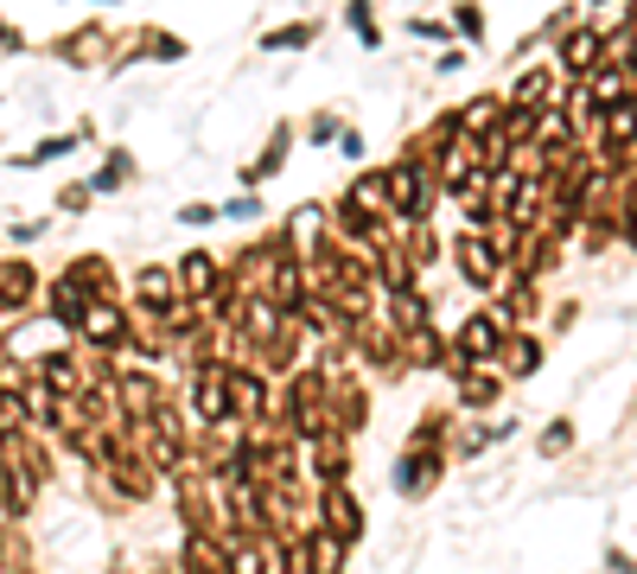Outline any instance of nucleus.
Wrapping results in <instances>:
<instances>
[{"mask_svg":"<svg viewBox=\"0 0 637 574\" xmlns=\"http://www.w3.org/2000/svg\"><path fill=\"white\" fill-rule=\"evenodd\" d=\"M440 179H434V160L414 148H402L396 160H389V224L396 230H409V224H427L434 211H440Z\"/></svg>","mask_w":637,"mask_h":574,"instance_id":"nucleus-1","label":"nucleus"},{"mask_svg":"<svg viewBox=\"0 0 637 574\" xmlns=\"http://www.w3.org/2000/svg\"><path fill=\"white\" fill-rule=\"evenodd\" d=\"M274 396H281V383L256 371V364H229V421L236 427H268L274 421Z\"/></svg>","mask_w":637,"mask_h":574,"instance_id":"nucleus-2","label":"nucleus"},{"mask_svg":"<svg viewBox=\"0 0 637 574\" xmlns=\"http://www.w3.org/2000/svg\"><path fill=\"white\" fill-rule=\"evenodd\" d=\"M452 268H459V281H465V288H479L485 301L504 288V274H510V268L497 262V249H491L485 230H459V236H452Z\"/></svg>","mask_w":637,"mask_h":574,"instance_id":"nucleus-3","label":"nucleus"},{"mask_svg":"<svg viewBox=\"0 0 637 574\" xmlns=\"http://www.w3.org/2000/svg\"><path fill=\"white\" fill-rule=\"evenodd\" d=\"M376 319H382L389 332H402V339L427 332V326H434V288H427V281H409V288H382V294H376Z\"/></svg>","mask_w":637,"mask_h":574,"instance_id":"nucleus-4","label":"nucleus"},{"mask_svg":"<svg viewBox=\"0 0 637 574\" xmlns=\"http://www.w3.org/2000/svg\"><path fill=\"white\" fill-rule=\"evenodd\" d=\"M76 339L90 344V351H103V358H121V351H134V319H128L121 301H90Z\"/></svg>","mask_w":637,"mask_h":574,"instance_id":"nucleus-5","label":"nucleus"},{"mask_svg":"<svg viewBox=\"0 0 637 574\" xmlns=\"http://www.w3.org/2000/svg\"><path fill=\"white\" fill-rule=\"evenodd\" d=\"M312 524L332 530L338 542H364V504L351 492V479L344 485H312Z\"/></svg>","mask_w":637,"mask_h":574,"instance_id":"nucleus-6","label":"nucleus"},{"mask_svg":"<svg viewBox=\"0 0 637 574\" xmlns=\"http://www.w3.org/2000/svg\"><path fill=\"white\" fill-rule=\"evenodd\" d=\"M605 65V26H593V20H574L562 38H555V71L574 83V77H593Z\"/></svg>","mask_w":637,"mask_h":574,"instance_id":"nucleus-7","label":"nucleus"},{"mask_svg":"<svg viewBox=\"0 0 637 574\" xmlns=\"http://www.w3.org/2000/svg\"><path fill=\"white\" fill-rule=\"evenodd\" d=\"M281 243L294 249V256H319L326 243H338L332 236V204H319V198H306V204H294L287 218H281Z\"/></svg>","mask_w":637,"mask_h":574,"instance_id":"nucleus-8","label":"nucleus"},{"mask_svg":"<svg viewBox=\"0 0 637 574\" xmlns=\"http://www.w3.org/2000/svg\"><path fill=\"white\" fill-rule=\"evenodd\" d=\"M562 96H567V77L555 65H523V71L504 83V103L510 109H555Z\"/></svg>","mask_w":637,"mask_h":574,"instance_id":"nucleus-9","label":"nucleus"},{"mask_svg":"<svg viewBox=\"0 0 637 574\" xmlns=\"http://www.w3.org/2000/svg\"><path fill=\"white\" fill-rule=\"evenodd\" d=\"M504 332H510V326H504V313L485 301V306H472V313L459 319L452 344L465 351V364H491V358H497V344H504Z\"/></svg>","mask_w":637,"mask_h":574,"instance_id":"nucleus-10","label":"nucleus"},{"mask_svg":"<svg viewBox=\"0 0 637 574\" xmlns=\"http://www.w3.org/2000/svg\"><path fill=\"white\" fill-rule=\"evenodd\" d=\"M134 306L148 313L153 326H166V319L186 306V294H179V274H173L166 262H148L141 274H134Z\"/></svg>","mask_w":637,"mask_h":574,"instance_id":"nucleus-11","label":"nucleus"},{"mask_svg":"<svg viewBox=\"0 0 637 574\" xmlns=\"http://www.w3.org/2000/svg\"><path fill=\"white\" fill-rule=\"evenodd\" d=\"M396 492L402 497H427L440 479H447V447H409V454L396 459Z\"/></svg>","mask_w":637,"mask_h":574,"instance_id":"nucleus-12","label":"nucleus"},{"mask_svg":"<svg viewBox=\"0 0 637 574\" xmlns=\"http://www.w3.org/2000/svg\"><path fill=\"white\" fill-rule=\"evenodd\" d=\"M173 274H179V294H186V301H198V306H204V301H211V294H217V288L229 281V268L217 262L211 249H186Z\"/></svg>","mask_w":637,"mask_h":574,"instance_id":"nucleus-13","label":"nucleus"},{"mask_svg":"<svg viewBox=\"0 0 637 574\" xmlns=\"http://www.w3.org/2000/svg\"><path fill=\"white\" fill-rule=\"evenodd\" d=\"M542 358H548V351H542V339H535L529 326H510L491 364L504 371V383H517V377H535V371H542Z\"/></svg>","mask_w":637,"mask_h":574,"instance_id":"nucleus-14","label":"nucleus"},{"mask_svg":"<svg viewBox=\"0 0 637 574\" xmlns=\"http://www.w3.org/2000/svg\"><path fill=\"white\" fill-rule=\"evenodd\" d=\"M306 472L312 485H344L351 479V434H326V441H306Z\"/></svg>","mask_w":637,"mask_h":574,"instance_id":"nucleus-15","label":"nucleus"},{"mask_svg":"<svg viewBox=\"0 0 637 574\" xmlns=\"http://www.w3.org/2000/svg\"><path fill=\"white\" fill-rule=\"evenodd\" d=\"M504 389H510V383H504L497 364H472V371H459V377H452L459 409H472V415H479V409H497V402H504Z\"/></svg>","mask_w":637,"mask_h":574,"instance_id":"nucleus-16","label":"nucleus"},{"mask_svg":"<svg viewBox=\"0 0 637 574\" xmlns=\"http://www.w3.org/2000/svg\"><path fill=\"white\" fill-rule=\"evenodd\" d=\"M344 555H351V542H338L332 530H319V524L300 530V574H344Z\"/></svg>","mask_w":637,"mask_h":574,"instance_id":"nucleus-17","label":"nucleus"},{"mask_svg":"<svg viewBox=\"0 0 637 574\" xmlns=\"http://www.w3.org/2000/svg\"><path fill=\"white\" fill-rule=\"evenodd\" d=\"M491 306L504 313V326H529V319L542 313V288H535L529 274H504V288L491 294Z\"/></svg>","mask_w":637,"mask_h":574,"instance_id":"nucleus-18","label":"nucleus"},{"mask_svg":"<svg viewBox=\"0 0 637 574\" xmlns=\"http://www.w3.org/2000/svg\"><path fill=\"white\" fill-rule=\"evenodd\" d=\"M370 421V389L357 377H332V427L338 434H357Z\"/></svg>","mask_w":637,"mask_h":574,"instance_id":"nucleus-19","label":"nucleus"},{"mask_svg":"<svg viewBox=\"0 0 637 574\" xmlns=\"http://www.w3.org/2000/svg\"><path fill=\"white\" fill-rule=\"evenodd\" d=\"M294 134H300V128H294V121H281V128L268 134L262 160H256V166H243V186H249V191H256V186H268V179H274L281 166H287V153H294Z\"/></svg>","mask_w":637,"mask_h":574,"instance_id":"nucleus-20","label":"nucleus"},{"mask_svg":"<svg viewBox=\"0 0 637 574\" xmlns=\"http://www.w3.org/2000/svg\"><path fill=\"white\" fill-rule=\"evenodd\" d=\"M33 377L45 383V389H58V396H71V389H83V364H76V351L64 344V351H45V358H33Z\"/></svg>","mask_w":637,"mask_h":574,"instance_id":"nucleus-21","label":"nucleus"},{"mask_svg":"<svg viewBox=\"0 0 637 574\" xmlns=\"http://www.w3.org/2000/svg\"><path fill=\"white\" fill-rule=\"evenodd\" d=\"M179 569H186V574H229L224 542H217V536H204V530H186V542H179Z\"/></svg>","mask_w":637,"mask_h":574,"instance_id":"nucleus-22","label":"nucleus"},{"mask_svg":"<svg viewBox=\"0 0 637 574\" xmlns=\"http://www.w3.org/2000/svg\"><path fill=\"white\" fill-rule=\"evenodd\" d=\"M38 288L45 281L33 274V262H0V313H26Z\"/></svg>","mask_w":637,"mask_h":574,"instance_id":"nucleus-23","label":"nucleus"},{"mask_svg":"<svg viewBox=\"0 0 637 574\" xmlns=\"http://www.w3.org/2000/svg\"><path fill=\"white\" fill-rule=\"evenodd\" d=\"M45 288H51V319H58L64 332H76V326H83V313H90V301H96V294H90V288H76L71 274H58V281H45Z\"/></svg>","mask_w":637,"mask_h":574,"instance_id":"nucleus-24","label":"nucleus"},{"mask_svg":"<svg viewBox=\"0 0 637 574\" xmlns=\"http://www.w3.org/2000/svg\"><path fill=\"white\" fill-rule=\"evenodd\" d=\"M504 121V90H485V96H465L459 103V128H465V141H479Z\"/></svg>","mask_w":637,"mask_h":574,"instance_id":"nucleus-25","label":"nucleus"},{"mask_svg":"<svg viewBox=\"0 0 637 574\" xmlns=\"http://www.w3.org/2000/svg\"><path fill=\"white\" fill-rule=\"evenodd\" d=\"M64 274H71L76 288H90L96 301H115V268H109V256H76Z\"/></svg>","mask_w":637,"mask_h":574,"instance_id":"nucleus-26","label":"nucleus"},{"mask_svg":"<svg viewBox=\"0 0 637 574\" xmlns=\"http://www.w3.org/2000/svg\"><path fill=\"white\" fill-rule=\"evenodd\" d=\"M0 574H33V542L20 530V517L0 524Z\"/></svg>","mask_w":637,"mask_h":574,"instance_id":"nucleus-27","label":"nucleus"},{"mask_svg":"<svg viewBox=\"0 0 637 574\" xmlns=\"http://www.w3.org/2000/svg\"><path fill=\"white\" fill-rule=\"evenodd\" d=\"M402 249L414 256L421 281H427V268L440 262V230H434V218H427V224H409V230H402Z\"/></svg>","mask_w":637,"mask_h":574,"instance_id":"nucleus-28","label":"nucleus"},{"mask_svg":"<svg viewBox=\"0 0 637 574\" xmlns=\"http://www.w3.org/2000/svg\"><path fill=\"white\" fill-rule=\"evenodd\" d=\"M580 83H587V90H593V103H618V96H632V71H625V65H600V71L593 77H580Z\"/></svg>","mask_w":637,"mask_h":574,"instance_id":"nucleus-29","label":"nucleus"},{"mask_svg":"<svg viewBox=\"0 0 637 574\" xmlns=\"http://www.w3.org/2000/svg\"><path fill=\"white\" fill-rule=\"evenodd\" d=\"M312 38H319V20H287V26L262 33V51H306Z\"/></svg>","mask_w":637,"mask_h":574,"instance_id":"nucleus-30","label":"nucleus"},{"mask_svg":"<svg viewBox=\"0 0 637 574\" xmlns=\"http://www.w3.org/2000/svg\"><path fill=\"white\" fill-rule=\"evenodd\" d=\"M344 26L357 33V45H364V51H376V45H382V26H376V0H344Z\"/></svg>","mask_w":637,"mask_h":574,"instance_id":"nucleus-31","label":"nucleus"},{"mask_svg":"<svg viewBox=\"0 0 637 574\" xmlns=\"http://www.w3.org/2000/svg\"><path fill=\"white\" fill-rule=\"evenodd\" d=\"M567 447H574V421H567V415H555L542 434H535V454H542V459H562Z\"/></svg>","mask_w":637,"mask_h":574,"instance_id":"nucleus-32","label":"nucleus"},{"mask_svg":"<svg viewBox=\"0 0 637 574\" xmlns=\"http://www.w3.org/2000/svg\"><path fill=\"white\" fill-rule=\"evenodd\" d=\"M452 38H472V45L485 38V7H479V0H459V7H452Z\"/></svg>","mask_w":637,"mask_h":574,"instance_id":"nucleus-33","label":"nucleus"},{"mask_svg":"<svg viewBox=\"0 0 637 574\" xmlns=\"http://www.w3.org/2000/svg\"><path fill=\"white\" fill-rule=\"evenodd\" d=\"M121 179H134V160H128V153L115 148L109 160H103V173H96L90 186H96V191H121Z\"/></svg>","mask_w":637,"mask_h":574,"instance_id":"nucleus-34","label":"nucleus"},{"mask_svg":"<svg viewBox=\"0 0 637 574\" xmlns=\"http://www.w3.org/2000/svg\"><path fill=\"white\" fill-rule=\"evenodd\" d=\"M217 211H224L229 224H256V218H262V198H256V191H236V198L217 204Z\"/></svg>","mask_w":637,"mask_h":574,"instance_id":"nucleus-35","label":"nucleus"},{"mask_svg":"<svg viewBox=\"0 0 637 574\" xmlns=\"http://www.w3.org/2000/svg\"><path fill=\"white\" fill-rule=\"evenodd\" d=\"M338 134H344V121H338V115H312V121H306V141H312V148H332Z\"/></svg>","mask_w":637,"mask_h":574,"instance_id":"nucleus-36","label":"nucleus"},{"mask_svg":"<svg viewBox=\"0 0 637 574\" xmlns=\"http://www.w3.org/2000/svg\"><path fill=\"white\" fill-rule=\"evenodd\" d=\"M90 198H96V186H90V179H76V186L58 191V211H90Z\"/></svg>","mask_w":637,"mask_h":574,"instance_id":"nucleus-37","label":"nucleus"},{"mask_svg":"<svg viewBox=\"0 0 637 574\" xmlns=\"http://www.w3.org/2000/svg\"><path fill=\"white\" fill-rule=\"evenodd\" d=\"M414 38H427V45H447L452 38V20H409Z\"/></svg>","mask_w":637,"mask_h":574,"instance_id":"nucleus-38","label":"nucleus"},{"mask_svg":"<svg viewBox=\"0 0 637 574\" xmlns=\"http://www.w3.org/2000/svg\"><path fill=\"white\" fill-rule=\"evenodd\" d=\"M38 236H45V218H26V224L7 230V243H13V249H26V243H38Z\"/></svg>","mask_w":637,"mask_h":574,"instance_id":"nucleus-39","label":"nucleus"},{"mask_svg":"<svg viewBox=\"0 0 637 574\" xmlns=\"http://www.w3.org/2000/svg\"><path fill=\"white\" fill-rule=\"evenodd\" d=\"M217 218H224V211H217V204H186V211H179V224H191V230L217 224Z\"/></svg>","mask_w":637,"mask_h":574,"instance_id":"nucleus-40","label":"nucleus"},{"mask_svg":"<svg viewBox=\"0 0 637 574\" xmlns=\"http://www.w3.org/2000/svg\"><path fill=\"white\" fill-rule=\"evenodd\" d=\"M338 153H344V160H364V134H357V128H344V134H338Z\"/></svg>","mask_w":637,"mask_h":574,"instance_id":"nucleus-41","label":"nucleus"},{"mask_svg":"<svg viewBox=\"0 0 637 574\" xmlns=\"http://www.w3.org/2000/svg\"><path fill=\"white\" fill-rule=\"evenodd\" d=\"M0 45H7V51H20V45H26V38L13 33V26H0Z\"/></svg>","mask_w":637,"mask_h":574,"instance_id":"nucleus-42","label":"nucleus"},{"mask_svg":"<svg viewBox=\"0 0 637 574\" xmlns=\"http://www.w3.org/2000/svg\"><path fill=\"white\" fill-rule=\"evenodd\" d=\"M625 26H637V0H625Z\"/></svg>","mask_w":637,"mask_h":574,"instance_id":"nucleus-43","label":"nucleus"},{"mask_svg":"<svg viewBox=\"0 0 637 574\" xmlns=\"http://www.w3.org/2000/svg\"><path fill=\"white\" fill-rule=\"evenodd\" d=\"M153 574H186V569H153Z\"/></svg>","mask_w":637,"mask_h":574,"instance_id":"nucleus-44","label":"nucleus"},{"mask_svg":"<svg viewBox=\"0 0 637 574\" xmlns=\"http://www.w3.org/2000/svg\"><path fill=\"white\" fill-rule=\"evenodd\" d=\"M587 7H605V0H587Z\"/></svg>","mask_w":637,"mask_h":574,"instance_id":"nucleus-45","label":"nucleus"},{"mask_svg":"<svg viewBox=\"0 0 637 574\" xmlns=\"http://www.w3.org/2000/svg\"><path fill=\"white\" fill-rule=\"evenodd\" d=\"M115 574H121V569H115Z\"/></svg>","mask_w":637,"mask_h":574,"instance_id":"nucleus-46","label":"nucleus"}]
</instances>
